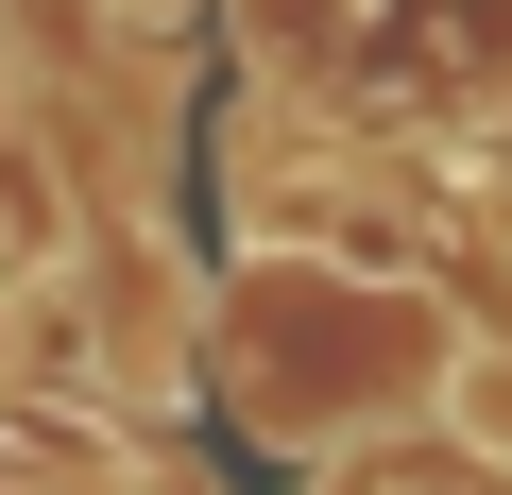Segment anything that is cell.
I'll return each mask as SVG.
<instances>
[{
    "mask_svg": "<svg viewBox=\"0 0 512 495\" xmlns=\"http://www.w3.org/2000/svg\"><path fill=\"white\" fill-rule=\"evenodd\" d=\"M461 427H478V444L512 461V359H461Z\"/></svg>",
    "mask_w": 512,
    "mask_h": 495,
    "instance_id": "obj_1",
    "label": "cell"
}]
</instances>
